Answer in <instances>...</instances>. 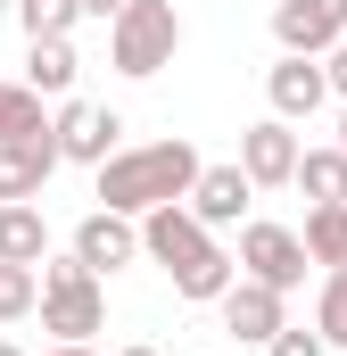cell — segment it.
I'll list each match as a JSON object with an SVG mask.
<instances>
[{
  "instance_id": "cell-1",
  "label": "cell",
  "mask_w": 347,
  "mask_h": 356,
  "mask_svg": "<svg viewBox=\"0 0 347 356\" xmlns=\"http://www.w3.org/2000/svg\"><path fill=\"white\" fill-rule=\"evenodd\" d=\"M133 224H141V257H149V266H166L182 298L215 307V298L232 290V273H240V266H232V249H215V232H207L182 199L149 207V216H133Z\"/></svg>"
},
{
  "instance_id": "cell-2",
  "label": "cell",
  "mask_w": 347,
  "mask_h": 356,
  "mask_svg": "<svg viewBox=\"0 0 347 356\" xmlns=\"http://www.w3.org/2000/svg\"><path fill=\"white\" fill-rule=\"evenodd\" d=\"M198 149L190 141H141V149H116L108 166H99V207H116V216H149V207H166V199H190V182H198Z\"/></svg>"
},
{
  "instance_id": "cell-3",
  "label": "cell",
  "mask_w": 347,
  "mask_h": 356,
  "mask_svg": "<svg viewBox=\"0 0 347 356\" xmlns=\"http://www.w3.org/2000/svg\"><path fill=\"white\" fill-rule=\"evenodd\" d=\"M33 282H42L33 307H42V332H50V340H99V332H108V282H99L75 249H67V257H42Z\"/></svg>"
},
{
  "instance_id": "cell-4",
  "label": "cell",
  "mask_w": 347,
  "mask_h": 356,
  "mask_svg": "<svg viewBox=\"0 0 347 356\" xmlns=\"http://www.w3.org/2000/svg\"><path fill=\"white\" fill-rule=\"evenodd\" d=\"M174 50H182V8H174V0H124V8L108 17V58H116V75L149 83V75L174 67Z\"/></svg>"
},
{
  "instance_id": "cell-5",
  "label": "cell",
  "mask_w": 347,
  "mask_h": 356,
  "mask_svg": "<svg viewBox=\"0 0 347 356\" xmlns=\"http://www.w3.org/2000/svg\"><path fill=\"white\" fill-rule=\"evenodd\" d=\"M50 141H58V166H67V158H75V166H108V158L124 149V116L99 108V99H67L58 124H50Z\"/></svg>"
},
{
  "instance_id": "cell-6",
  "label": "cell",
  "mask_w": 347,
  "mask_h": 356,
  "mask_svg": "<svg viewBox=\"0 0 347 356\" xmlns=\"http://www.w3.org/2000/svg\"><path fill=\"white\" fill-rule=\"evenodd\" d=\"M232 266L248 282H264V290H298L306 282V241L289 224H240V257Z\"/></svg>"
},
{
  "instance_id": "cell-7",
  "label": "cell",
  "mask_w": 347,
  "mask_h": 356,
  "mask_svg": "<svg viewBox=\"0 0 347 356\" xmlns=\"http://www.w3.org/2000/svg\"><path fill=\"white\" fill-rule=\"evenodd\" d=\"M215 315H223V340L264 348V340L289 323V290H264V282H248V273H232V290L215 298Z\"/></svg>"
},
{
  "instance_id": "cell-8",
  "label": "cell",
  "mask_w": 347,
  "mask_h": 356,
  "mask_svg": "<svg viewBox=\"0 0 347 356\" xmlns=\"http://www.w3.org/2000/svg\"><path fill=\"white\" fill-rule=\"evenodd\" d=\"M273 42L289 58H323L331 42H347V0H273Z\"/></svg>"
},
{
  "instance_id": "cell-9",
  "label": "cell",
  "mask_w": 347,
  "mask_h": 356,
  "mask_svg": "<svg viewBox=\"0 0 347 356\" xmlns=\"http://www.w3.org/2000/svg\"><path fill=\"white\" fill-rule=\"evenodd\" d=\"M75 257H83L99 282H108V273H124L133 257H141V224H133V216H116V207H91L83 224H75Z\"/></svg>"
},
{
  "instance_id": "cell-10",
  "label": "cell",
  "mask_w": 347,
  "mask_h": 356,
  "mask_svg": "<svg viewBox=\"0 0 347 356\" xmlns=\"http://www.w3.org/2000/svg\"><path fill=\"white\" fill-rule=\"evenodd\" d=\"M298 149H306V141H298V124L264 116V124H248V133H240V158H232V166L257 182V191H281V182H289V166H298Z\"/></svg>"
},
{
  "instance_id": "cell-11",
  "label": "cell",
  "mask_w": 347,
  "mask_h": 356,
  "mask_svg": "<svg viewBox=\"0 0 347 356\" xmlns=\"http://www.w3.org/2000/svg\"><path fill=\"white\" fill-rule=\"evenodd\" d=\"M264 99H273V116L281 124H306V116H323V99H331V83H323V67L314 58H273L264 67Z\"/></svg>"
},
{
  "instance_id": "cell-12",
  "label": "cell",
  "mask_w": 347,
  "mask_h": 356,
  "mask_svg": "<svg viewBox=\"0 0 347 356\" xmlns=\"http://www.w3.org/2000/svg\"><path fill=\"white\" fill-rule=\"evenodd\" d=\"M248 199H257V182L240 175V166H198V182H190V216L207 224V232H223V224H240L248 216Z\"/></svg>"
},
{
  "instance_id": "cell-13",
  "label": "cell",
  "mask_w": 347,
  "mask_h": 356,
  "mask_svg": "<svg viewBox=\"0 0 347 356\" xmlns=\"http://www.w3.org/2000/svg\"><path fill=\"white\" fill-rule=\"evenodd\" d=\"M50 175H58V141H50V133L0 141V199H42Z\"/></svg>"
},
{
  "instance_id": "cell-14",
  "label": "cell",
  "mask_w": 347,
  "mask_h": 356,
  "mask_svg": "<svg viewBox=\"0 0 347 356\" xmlns=\"http://www.w3.org/2000/svg\"><path fill=\"white\" fill-rule=\"evenodd\" d=\"M50 257V224L33 199H0V266H42Z\"/></svg>"
},
{
  "instance_id": "cell-15",
  "label": "cell",
  "mask_w": 347,
  "mask_h": 356,
  "mask_svg": "<svg viewBox=\"0 0 347 356\" xmlns=\"http://www.w3.org/2000/svg\"><path fill=\"white\" fill-rule=\"evenodd\" d=\"M75 42L67 33H50V42H25V91H42V99H67L75 91Z\"/></svg>"
},
{
  "instance_id": "cell-16",
  "label": "cell",
  "mask_w": 347,
  "mask_h": 356,
  "mask_svg": "<svg viewBox=\"0 0 347 356\" xmlns=\"http://www.w3.org/2000/svg\"><path fill=\"white\" fill-rule=\"evenodd\" d=\"M289 182L314 199V207H331V199H347V149L331 141V149H298V166H289Z\"/></svg>"
},
{
  "instance_id": "cell-17",
  "label": "cell",
  "mask_w": 347,
  "mask_h": 356,
  "mask_svg": "<svg viewBox=\"0 0 347 356\" xmlns=\"http://www.w3.org/2000/svg\"><path fill=\"white\" fill-rule=\"evenodd\" d=\"M298 241H306V266H347V199H331V207H314Z\"/></svg>"
},
{
  "instance_id": "cell-18",
  "label": "cell",
  "mask_w": 347,
  "mask_h": 356,
  "mask_svg": "<svg viewBox=\"0 0 347 356\" xmlns=\"http://www.w3.org/2000/svg\"><path fill=\"white\" fill-rule=\"evenodd\" d=\"M17 25H25V42L75 33V25H83V0H17Z\"/></svg>"
},
{
  "instance_id": "cell-19",
  "label": "cell",
  "mask_w": 347,
  "mask_h": 356,
  "mask_svg": "<svg viewBox=\"0 0 347 356\" xmlns=\"http://www.w3.org/2000/svg\"><path fill=\"white\" fill-rule=\"evenodd\" d=\"M25 133H50V116H42V91L0 83V141H25Z\"/></svg>"
},
{
  "instance_id": "cell-20",
  "label": "cell",
  "mask_w": 347,
  "mask_h": 356,
  "mask_svg": "<svg viewBox=\"0 0 347 356\" xmlns=\"http://www.w3.org/2000/svg\"><path fill=\"white\" fill-rule=\"evenodd\" d=\"M314 332H323V348H347V266L323 273V307H314Z\"/></svg>"
},
{
  "instance_id": "cell-21",
  "label": "cell",
  "mask_w": 347,
  "mask_h": 356,
  "mask_svg": "<svg viewBox=\"0 0 347 356\" xmlns=\"http://www.w3.org/2000/svg\"><path fill=\"white\" fill-rule=\"evenodd\" d=\"M33 298H42L33 266H0V323H25V315H33Z\"/></svg>"
},
{
  "instance_id": "cell-22",
  "label": "cell",
  "mask_w": 347,
  "mask_h": 356,
  "mask_svg": "<svg viewBox=\"0 0 347 356\" xmlns=\"http://www.w3.org/2000/svg\"><path fill=\"white\" fill-rule=\"evenodd\" d=\"M264 356H331V348H323V332H298V323H281V332L264 340Z\"/></svg>"
},
{
  "instance_id": "cell-23",
  "label": "cell",
  "mask_w": 347,
  "mask_h": 356,
  "mask_svg": "<svg viewBox=\"0 0 347 356\" xmlns=\"http://www.w3.org/2000/svg\"><path fill=\"white\" fill-rule=\"evenodd\" d=\"M323 83L347 99V42H331V50H323Z\"/></svg>"
},
{
  "instance_id": "cell-24",
  "label": "cell",
  "mask_w": 347,
  "mask_h": 356,
  "mask_svg": "<svg viewBox=\"0 0 347 356\" xmlns=\"http://www.w3.org/2000/svg\"><path fill=\"white\" fill-rule=\"evenodd\" d=\"M42 356H99V348H91V340H50Z\"/></svg>"
},
{
  "instance_id": "cell-25",
  "label": "cell",
  "mask_w": 347,
  "mask_h": 356,
  "mask_svg": "<svg viewBox=\"0 0 347 356\" xmlns=\"http://www.w3.org/2000/svg\"><path fill=\"white\" fill-rule=\"evenodd\" d=\"M116 8H124V0H83V17H99V25H108Z\"/></svg>"
},
{
  "instance_id": "cell-26",
  "label": "cell",
  "mask_w": 347,
  "mask_h": 356,
  "mask_svg": "<svg viewBox=\"0 0 347 356\" xmlns=\"http://www.w3.org/2000/svg\"><path fill=\"white\" fill-rule=\"evenodd\" d=\"M116 356H166V348H116Z\"/></svg>"
},
{
  "instance_id": "cell-27",
  "label": "cell",
  "mask_w": 347,
  "mask_h": 356,
  "mask_svg": "<svg viewBox=\"0 0 347 356\" xmlns=\"http://www.w3.org/2000/svg\"><path fill=\"white\" fill-rule=\"evenodd\" d=\"M0 356H25V348H17V340H0Z\"/></svg>"
},
{
  "instance_id": "cell-28",
  "label": "cell",
  "mask_w": 347,
  "mask_h": 356,
  "mask_svg": "<svg viewBox=\"0 0 347 356\" xmlns=\"http://www.w3.org/2000/svg\"><path fill=\"white\" fill-rule=\"evenodd\" d=\"M339 149H347V108H339Z\"/></svg>"
},
{
  "instance_id": "cell-29",
  "label": "cell",
  "mask_w": 347,
  "mask_h": 356,
  "mask_svg": "<svg viewBox=\"0 0 347 356\" xmlns=\"http://www.w3.org/2000/svg\"><path fill=\"white\" fill-rule=\"evenodd\" d=\"M8 8H17V0H8Z\"/></svg>"
}]
</instances>
